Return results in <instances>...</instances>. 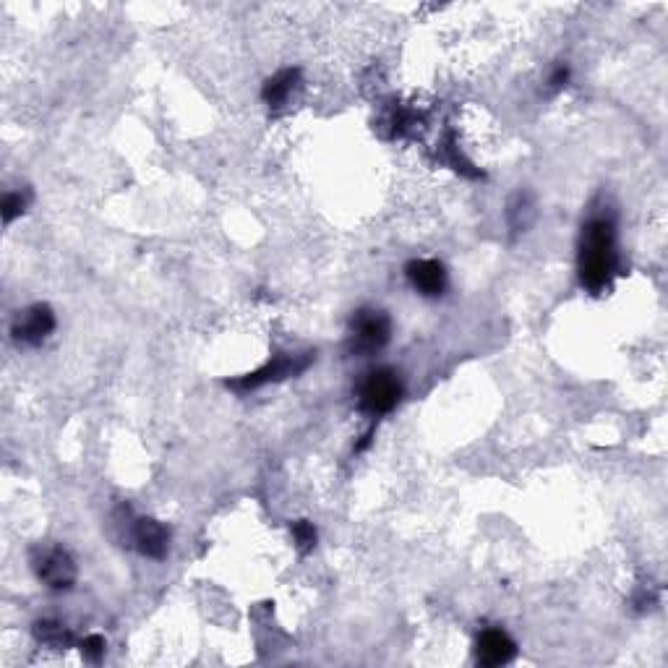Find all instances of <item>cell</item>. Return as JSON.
Listing matches in <instances>:
<instances>
[{"mask_svg": "<svg viewBox=\"0 0 668 668\" xmlns=\"http://www.w3.org/2000/svg\"><path fill=\"white\" fill-rule=\"evenodd\" d=\"M577 272L582 288L603 293L616 274V222L614 214L595 212L582 225Z\"/></svg>", "mask_w": 668, "mask_h": 668, "instance_id": "obj_1", "label": "cell"}, {"mask_svg": "<svg viewBox=\"0 0 668 668\" xmlns=\"http://www.w3.org/2000/svg\"><path fill=\"white\" fill-rule=\"evenodd\" d=\"M402 400V381L392 368H376L358 387V405L363 413L387 415L397 408V402Z\"/></svg>", "mask_w": 668, "mask_h": 668, "instance_id": "obj_2", "label": "cell"}, {"mask_svg": "<svg viewBox=\"0 0 668 668\" xmlns=\"http://www.w3.org/2000/svg\"><path fill=\"white\" fill-rule=\"evenodd\" d=\"M392 337V321L384 311L376 308H361L350 321V353L374 355L379 353Z\"/></svg>", "mask_w": 668, "mask_h": 668, "instance_id": "obj_3", "label": "cell"}, {"mask_svg": "<svg viewBox=\"0 0 668 668\" xmlns=\"http://www.w3.org/2000/svg\"><path fill=\"white\" fill-rule=\"evenodd\" d=\"M34 572L45 582L50 590H71L74 588L76 577V562L74 556L68 554L66 548L61 546H50V548H40L32 559Z\"/></svg>", "mask_w": 668, "mask_h": 668, "instance_id": "obj_4", "label": "cell"}, {"mask_svg": "<svg viewBox=\"0 0 668 668\" xmlns=\"http://www.w3.org/2000/svg\"><path fill=\"white\" fill-rule=\"evenodd\" d=\"M314 361V353H301V355H274L267 366H261L254 374H246L241 379L230 381V387L248 392V389H259L264 384H274V381H285L290 376L303 374L308 366Z\"/></svg>", "mask_w": 668, "mask_h": 668, "instance_id": "obj_5", "label": "cell"}, {"mask_svg": "<svg viewBox=\"0 0 668 668\" xmlns=\"http://www.w3.org/2000/svg\"><path fill=\"white\" fill-rule=\"evenodd\" d=\"M55 329V314L53 308L47 303H34L27 311H19V316L14 319V327L11 334L19 345H27V348H40L42 342L53 334Z\"/></svg>", "mask_w": 668, "mask_h": 668, "instance_id": "obj_6", "label": "cell"}, {"mask_svg": "<svg viewBox=\"0 0 668 668\" xmlns=\"http://www.w3.org/2000/svg\"><path fill=\"white\" fill-rule=\"evenodd\" d=\"M408 282L426 298H439L447 290V269L436 259H413L405 267Z\"/></svg>", "mask_w": 668, "mask_h": 668, "instance_id": "obj_7", "label": "cell"}, {"mask_svg": "<svg viewBox=\"0 0 668 668\" xmlns=\"http://www.w3.org/2000/svg\"><path fill=\"white\" fill-rule=\"evenodd\" d=\"M515 655V640H512L504 629H486V632L475 640V658H478L481 666H507Z\"/></svg>", "mask_w": 668, "mask_h": 668, "instance_id": "obj_8", "label": "cell"}, {"mask_svg": "<svg viewBox=\"0 0 668 668\" xmlns=\"http://www.w3.org/2000/svg\"><path fill=\"white\" fill-rule=\"evenodd\" d=\"M134 543L141 556L147 559H165L167 548H170V530L160 520L152 517H141L134 522Z\"/></svg>", "mask_w": 668, "mask_h": 668, "instance_id": "obj_9", "label": "cell"}, {"mask_svg": "<svg viewBox=\"0 0 668 668\" xmlns=\"http://www.w3.org/2000/svg\"><path fill=\"white\" fill-rule=\"evenodd\" d=\"M298 81H301V68H282L272 79H267V84L261 89V97L269 107H280L282 102H288L293 89L298 87Z\"/></svg>", "mask_w": 668, "mask_h": 668, "instance_id": "obj_10", "label": "cell"}, {"mask_svg": "<svg viewBox=\"0 0 668 668\" xmlns=\"http://www.w3.org/2000/svg\"><path fill=\"white\" fill-rule=\"evenodd\" d=\"M538 217V209H535V199L530 191H517L507 204V222L512 233L520 235L530 228Z\"/></svg>", "mask_w": 668, "mask_h": 668, "instance_id": "obj_11", "label": "cell"}, {"mask_svg": "<svg viewBox=\"0 0 668 668\" xmlns=\"http://www.w3.org/2000/svg\"><path fill=\"white\" fill-rule=\"evenodd\" d=\"M34 637H37V642L55 650H66L74 642L71 632L61 622H53V619H42V622L34 624Z\"/></svg>", "mask_w": 668, "mask_h": 668, "instance_id": "obj_12", "label": "cell"}, {"mask_svg": "<svg viewBox=\"0 0 668 668\" xmlns=\"http://www.w3.org/2000/svg\"><path fill=\"white\" fill-rule=\"evenodd\" d=\"M29 201H32V194H29V188H21V191H8L3 196V204H0V212H3V222L11 225L16 217L27 212Z\"/></svg>", "mask_w": 668, "mask_h": 668, "instance_id": "obj_13", "label": "cell"}, {"mask_svg": "<svg viewBox=\"0 0 668 668\" xmlns=\"http://www.w3.org/2000/svg\"><path fill=\"white\" fill-rule=\"evenodd\" d=\"M290 530H293L295 546H298V551H301V554H308V551H314L316 541H319V535H316L314 522L298 520V522H293V525H290Z\"/></svg>", "mask_w": 668, "mask_h": 668, "instance_id": "obj_14", "label": "cell"}, {"mask_svg": "<svg viewBox=\"0 0 668 668\" xmlns=\"http://www.w3.org/2000/svg\"><path fill=\"white\" fill-rule=\"evenodd\" d=\"M81 653L87 655L89 661H100L105 655V640L100 635H89L81 640Z\"/></svg>", "mask_w": 668, "mask_h": 668, "instance_id": "obj_15", "label": "cell"}, {"mask_svg": "<svg viewBox=\"0 0 668 668\" xmlns=\"http://www.w3.org/2000/svg\"><path fill=\"white\" fill-rule=\"evenodd\" d=\"M567 81H569V66L567 63H559V66L551 71V76H548V89H551V92H559V89L567 87Z\"/></svg>", "mask_w": 668, "mask_h": 668, "instance_id": "obj_16", "label": "cell"}]
</instances>
